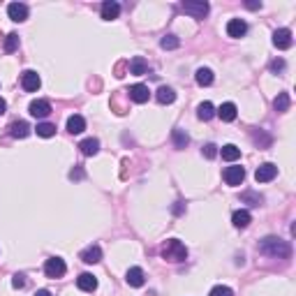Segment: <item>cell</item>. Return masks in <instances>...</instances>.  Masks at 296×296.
Listing matches in <instances>:
<instances>
[{
  "mask_svg": "<svg viewBox=\"0 0 296 296\" xmlns=\"http://www.w3.org/2000/svg\"><path fill=\"white\" fill-rule=\"evenodd\" d=\"M259 252L269 257H278V259H287L292 255L290 243L283 241V238H276V236H266L259 241Z\"/></svg>",
  "mask_w": 296,
  "mask_h": 296,
  "instance_id": "obj_1",
  "label": "cell"
},
{
  "mask_svg": "<svg viewBox=\"0 0 296 296\" xmlns=\"http://www.w3.org/2000/svg\"><path fill=\"white\" fill-rule=\"evenodd\" d=\"M162 257L167 259V262H185V257H188V248L183 245L178 238H171V241H167L164 245H162Z\"/></svg>",
  "mask_w": 296,
  "mask_h": 296,
  "instance_id": "obj_2",
  "label": "cell"
},
{
  "mask_svg": "<svg viewBox=\"0 0 296 296\" xmlns=\"http://www.w3.org/2000/svg\"><path fill=\"white\" fill-rule=\"evenodd\" d=\"M209 9L211 7L206 0H188V2H183V12L195 16V19H204L209 14Z\"/></svg>",
  "mask_w": 296,
  "mask_h": 296,
  "instance_id": "obj_3",
  "label": "cell"
},
{
  "mask_svg": "<svg viewBox=\"0 0 296 296\" xmlns=\"http://www.w3.org/2000/svg\"><path fill=\"white\" fill-rule=\"evenodd\" d=\"M65 271H68V266H65V259H61V257H51V259H47V264H44L47 278H54V280L65 276Z\"/></svg>",
  "mask_w": 296,
  "mask_h": 296,
  "instance_id": "obj_4",
  "label": "cell"
},
{
  "mask_svg": "<svg viewBox=\"0 0 296 296\" xmlns=\"http://www.w3.org/2000/svg\"><path fill=\"white\" fill-rule=\"evenodd\" d=\"M276 176H278V167H276V164H273V162H264V164L257 167L255 181L257 183H269V181H273Z\"/></svg>",
  "mask_w": 296,
  "mask_h": 296,
  "instance_id": "obj_5",
  "label": "cell"
},
{
  "mask_svg": "<svg viewBox=\"0 0 296 296\" xmlns=\"http://www.w3.org/2000/svg\"><path fill=\"white\" fill-rule=\"evenodd\" d=\"M21 86H23V90H28V93H35V90L42 86L40 74L33 72V70H26V72L21 74Z\"/></svg>",
  "mask_w": 296,
  "mask_h": 296,
  "instance_id": "obj_6",
  "label": "cell"
},
{
  "mask_svg": "<svg viewBox=\"0 0 296 296\" xmlns=\"http://www.w3.org/2000/svg\"><path fill=\"white\" fill-rule=\"evenodd\" d=\"M243 178H245V169L243 167H227L224 169V183L227 185H241Z\"/></svg>",
  "mask_w": 296,
  "mask_h": 296,
  "instance_id": "obj_7",
  "label": "cell"
},
{
  "mask_svg": "<svg viewBox=\"0 0 296 296\" xmlns=\"http://www.w3.org/2000/svg\"><path fill=\"white\" fill-rule=\"evenodd\" d=\"M130 100L137 102V104H144V102H148V97H150V90H148V86H144V83H135V86H130Z\"/></svg>",
  "mask_w": 296,
  "mask_h": 296,
  "instance_id": "obj_8",
  "label": "cell"
},
{
  "mask_svg": "<svg viewBox=\"0 0 296 296\" xmlns=\"http://www.w3.org/2000/svg\"><path fill=\"white\" fill-rule=\"evenodd\" d=\"M273 44L278 49H290L292 47V30L290 28H278L273 33Z\"/></svg>",
  "mask_w": 296,
  "mask_h": 296,
  "instance_id": "obj_9",
  "label": "cell"
},
{
  "mask_svg": "<svg viewBox=\"0 0 296 296\" xmlns=\"http://www.w3.org/2000/svg\"><path fill=\"white\" fill-rule=\"evenodd\" d=\"M49 114H51V102H47V100L30 102V116H35V118H47Z\"/></svg>",
  "mask_w": 296,
  "mask_h": 296,
  "instance_id": "obj_10",
  "label": "cell"
},
{
  "mask_svg": "<svg viewBox=\"0 0 296 296\" xmlns=\"http://www.w3.org/2000/svg\"><path fill=\"white\" fill-rule=\"evenodd\" d=\"M7 14H9V19L12 21L21 23V21L28 19V7L23 5V2H12V5L7 7Z\"/></svg>",
  "mask_w": 296,
  "mask_h": 296,
  "instance_id": "obj_11",
  "label": "cell"
},
{
  "mask_svg": "<svg viewBox=\"0 0 296 296\" xmlns=\"http://www.w3.org/2000/svg\"><path fill=\"white\" fill-rule=\"evenodd\" d=\"M118 14H121V5L116 0H104L102 2V19L114 21V19H118Z\"/></svg>",
  "mask_w": 296,
  "mask_h": 296,
  "instance_id": "obj_12",
  "label": "cell"
},
{
  "mask_svg": "<svg viewBox=\"0 0 296 296\" xmlns=\"http://www.w3.org/2000/svg\"><path fill=\"white\" fill-rule=\"evenodd\" d=\"M248 33V23L243 19H231L227 23V35L229 37H243V35Z\"/></svg>",
  "mask_w": 296,
  "mask_h": 296,
  "instance_id": "obj_13",
  "label": "cell"
},
{
  "mask_svg": "<svg viewBox=\"0 0 296 296\" xmlns=\"http://www.w3.org/2000/svg\"><path fill=\"white\" fill-rule=\"evenodd\" d=\"M236 114H238V109H236L234 102H224L216 111V116H220V121H224V123H231L236 118Z\"/></svg>",
  "mask_w": 296,
  "mask_h": 296,
  "instance_id": "obj_14",
  "label": "cell"
},
{
  "mask_svg": "<svg viewBox=\"0 0 296 296\" xmlns=\"http://www.w3.org/2000/svg\"><path fill=\"white\" fill-rule=\"evenodd\" d=\"M76 287H79L81 292H95L97 290V278H95L93 273H81V276L76 278Z\"/></svg>",
  "mask_w": 296,
  "mask_h": 296,
  "instance_id": "obj_15",
  "label": "cell"
},
{
  "mask_svg": "<svg viewBox=\"0 0 296 296\" xmlns=\"http://www.w3.org/2000/svg\"><path fill=\"white\" fill-rule=\"evenodd\" d=\"M125 280H128L130 287H142V285L146 283V273H144V269H139V266H132V269L128 271Z\"/></svg>",
  "mask_w": 296,
  "mask_h": 296,
  "instance_id": "obj_16",
  "label": "cell"
},
{
  "mask_svg": "<svg viewBox=\"0 0 296 296\" xmlns=\"http://www.w3.org/2000/svg\"><path fill=\"white\" fill-rule=\"evenodd\" d=\"M102 259V248L100 245H88L83 252H81V262L83 264H97Z\"/></svg>",
  "mask_w": 296,
  "mask_h": 296,
  "instance_id": "obj_17",
  "label": "cell"
},
{
  "mask_svg": "<svg viewBox=\"0 0 296 296\" xmlns=\"http://www.w3.org/2000/svg\"><path fill=\"white\" fill-rule=\"evenodd\" d=\"M9 135H12L14 139H26V137L30 135V125H28L26 121H14L12 125H9Z\"/></svg>",
  "mask_w": 296,
  "mask_h": 296,
  "instance_id": "obj_18",
  "label": "cell"
},
{
  "mask_svg": "<svg viewBox=\"0 0 296 296\" xmlns=\"http://www.w3.org/2000/svg\"><path fill=\"white\" fill-rule=\"evenodd\" d=\"M231 222H234V227L238 229H245L252 222V216H250V211L241 209V211H234V216H231Z\"/></svg>",
  "mask_w": 296,
  "mask_h": 296,
  "instance_id": "obj_19",
  "label": "cell"
},
{
  "mask_svg": "<svg viewBox=\"0 0 296 296\" xmlns=\"http://www.w3.org/2000/svg\"><path fill=\"white\" fill-rule=\"evenodd\" d=\"M86 130V121H83V116L74 114L68 118V132H72V135H81Z\"/></svg>",
  "mask_w": 296,
  "mask_h": 296,
  "instance_id": "obj_20",
  "label": "cell"
},
{
  "mask_svg": "<svg viewBox=\"0 0 296 296\" xmlns=\"http://www.w3.org/2000/svg\"><path fill=\"white\" fill-rule=\"evenodd\" d=\"M220 155H222V160H227V162H236L238 157H241V148L234 146V144H227V146H222Z\"/></svg>",
  "mask_w": 296,
  "mask_h": 296,
  "instance_id": "obj_21",
  "label": "cell"
},
{
  "mask_svg": "<svg viewBox=\"0 0 296 296\" xmlns=\"http://www.w3.org/2000/svg\"><path fill=\"white\" fill-rule=\"evenodd\" d=\"M155 97H157L160 104H171V102L176 100V93L169 86H160L157 88V93H155Z\"/></svg>",
  "mask_w": 296,
  "mask_h": 296,
  "instance_id": "obj_22",
  "label": "cell"
},
{
  "mask_svg": "<svg viewBox=\"0 0 296 296\" xmlns=\"http://www.w3.org/2000/svg\"><path fill=\"white\" fill-rule=\"evenodd\" d=\"M79 148H81V153L90 157V155H97V150H100V142L90 137V139H83V142L79 144Z\"/></svg>",
  "mask_w": 296,
  "mask_h": 296,
  "instance_id": "obj_23",
  "label": "cell"
},
{
  "mask_svg": "<svg viewBox=\"0 0 296 296\" xmlns=\"http://www.w3.org/2000/svg\"><path fill=\"white\" fill-rule=\"evenodd\" d=\"M197 116H199V121H211V118L216 116V107H213L211 102H202V104L197 107Z\"/></svg>",
  "mask_w": 296,
  "mask_h": 296,
  "instance_id": "obj_24",
  "label": "cell"
},
{
  "mask_svg": "<svg viewBox=\"0 0 296 296\" xmlns=\"http://www.w3.org/2000/svg\"><path fill=\"white\" fill-rule=\"evenodd\" d=\"M195 79H197L199 86H211L216 76H213V72H211L209 68H199V70H197V74H195Z\"/></svg>",
  "mask_w": 296,
  "mask_h": 296,
  "instance_id": "obj_25",
  "label": "cell"
},
{
  "mask_svg": "<svg viewBox=\"0 0 296 296\" xmlns=\"http://www.w3.org/2000/svg\"><path fill=\"white\" fill-rule=\"evenodd\" d=\"M292 100H290V93H278V97L273 100V107H276L278 114H285L287 109H290Z\"/></svg>",
  "mask_w": 296,
  "mask_h": 296,
  "instance_id": "obj_26",
  "label": "cell"
},
{
  "mask_svg": "<svg viewBox=\"0 0 296 296\" xmlns=\"http://www.w3.org/2000/svg\"><path fill=\"white\" fill-rule=\"evenodd\" d=\"M130 72L137 74V76H142V74L148 72V63L144 61V58H132V63H130Z\"/></svg>",
  "mask_w": 296,
  "mask_h": 296,
  "instance_id": "obj_27",
  "label": "cell"
},
{
  "mask_svg": "<svg viewBox=\"0 0 296 296\" xmlns=\"http://www.w3.org/2000/svg\"><path fill=\"white\" fill-rule=\"evenodd\" d=\"M35 130H37V135L44 137V139H49V137L56 135V125H51V123H40Z\"/></svg>",
  "mask_w": 296,
  "mask_h": 296,
  "instance_id": "obj_28",
  "label": "cell"
},
{
  "mask_svg": "<svg viewBox=\"0 0 296 296\" xmlns=\"http://www.w3.org/2000/svg\"><path fill=\"white\" fill-rule=\"evenodd\" d=\"M174 144H176V148H185L190 144V137L183 132V130H174Z\"/></svg>",
  "mask_w": 296,
  "mask_h": 296,
  "instance_id": "obj_29",
  "label": "cell"
},
{
  "mask_svg": "<svg viewBox=\"0 0 296 296\" xmlns=\"http://www.w3.org/2000/svg\"><path fill=\"white\" fill-rule=\"evenodd\" d=\"M178 44H181V40H178L176 35H164V37L160 40L162 49H178Z\"/></svg>",
  "mask_w": 296,
  "mask_h": 296,
  "instance_id": "obj_30",
  "label": "cell"
},
{
  "mask_svg": "<svg viewBox=\"0 0 296 296\" xmlns=\"http://www.w3.org/2000/svg\"><path fill=\"white\" fill-rule=\"evenodd\" d=\"M16 49H19V35L9 33L7 35V40H5V51L7 54H12V51H16Z\"/></svg>",
  "mask_w": 296,
  "mask_h": 296,
  "instance_id": "obj_31",
  "label": "cell"
},
{
  "mask_svg": "<svg viewBox=\"0 0 296 296\" xmlns=\"http://www.w3.org/2000/svg\"><path fill=\"white\" fill-rule=\"evenodd\" d=\"M209 296H234V292L229 290V287H224V285H218V287H213L209 292Z\"/></svg>",
  "mask_w": 296,
  "mask_h": 296,
  "instance_id": "obj_32",
  "label": "cell"
},
{
  "mask_svg": "<svg viewBox=\"0 0 296 296\" xmlns=\"http://www.w3.org/2000/svg\"><path fill=\"white\" fill-rule=\"evenodd\" d=\"M241 199H243V202H248L250 206H259V202H262V197L255 195V192H243Z\"/></svg>",
  "mask_w": 296,
  "mask_h": 296,
  "instance_id": "obj_33",
  "label": "cell"
},
{
  "mask_svg": "<svg viewBox=\"0 0 296 296\" xmlns=\"http://www.w3.org/2000/svg\"><path fill=\"white\" fill-rule=\"evenodd\" d=\"M202 153L206 155L209 160H213V157H216V155H218V146H216V144H206V146H204V150H202Z\"/></svg>",
  "mask_w": 296,
  "mask_h": 296,
  "instance_id": "obj_34",
  "label": "cell"
},
{
  "mask_svg": "<svg viewBox=\"0 0 296 296\" xmlns=\"http://www.w3.org/2000/svg\"><path fill=\"white\" fill-rule=\"evenodd\" d=\"M12 287H14V290H21V287H26V278L21 276V273H16V276L12 278Z\"/></svg>",
  "mask_w": 296,
  "mask_h": 296,
  "instance_id": "obj_35",
  "label": "cell"
},
{
  "mask_svg": "<svg viewBox=\"0 0 296 296\" xmlns=\"http://www.w3.org/2000/svg\"><path fill=\"white\" fill-rule=\"evenodd\" d=\"M285 68V61H273L271 63V70H273V72H278V70H283Z\"/></svg>",
  "mask_w": 296,
  "mask_h": 296,
  "instance_id": "obj_36",
  "label": "cell"
},
{
  "mask_svg": "<svg viewBox=\"0 0 296 296\" xmlns=\"http://www.w3.org/2000/svg\"><path fill=\"white\" fill-rule=\"evenodd\" d=\"M81 176H83V171H81V169H74L72 174H70V178H81Z\"/></svg>",
  "mask_w": 296,
  "mask_h": 296,
  "instance_id": "obj_37",
  "label": "cell"
},
{
  "mask_svg": "<svg viewBox=\"0 0 296 296\" xmlns=\"http://www.w3.org/2000/svg\"><path fill=\"white\" fill-rule=\"evenodd\" d=\"M5 111H7V102L2 100V97H0V116L5 114Z\"/></svg>",
  "mask_w": 296,
  "mask_h": 296,
  "instance_id": "obj_38",
  "label": "cell"
},
{
  "mask_svg": "<svg viewBox=\"0 0 296 296\" xmlns=\"http://www.w3.org/2000/svg\"><path fill=\"white\" fill-rule=\"evenodd\" d=\"M35 296H51V292H49V290H40V292H35Z\"/></svg>",
  "mask_w": 296,
  "mask_h": 296,
  "instance_id": "obj_39",
  "label": "cell"
},
{
  "mask_svg": "<svg viewBox=\"0 0 296 296\" xmlns=\"http://www.w3.org/2000/svg\"><path fill=\"white\" fill-rule=\"evenodd\" d=\"M250 9H257V7H262V2H248Z\"/></svg>",
  "mask_w": 296,
  "mask_h": 296,
  "instance_id": "obj_40",
  "label": "cell"
}]
</instances>
